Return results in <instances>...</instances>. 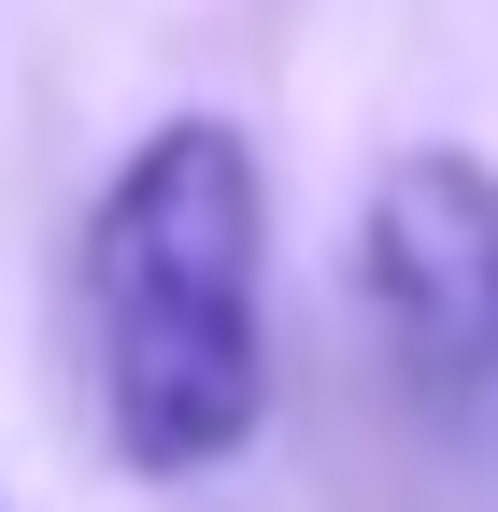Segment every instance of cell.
Returning a JSON list of instances; mask_svg holds the SVG:
<instances>
[{
  "label": "cell",
  "instance_id": "2",
  "mask_svg": "<svg viewBox=\"0 0 498 512\" xmlns=\"http://www.w3.org/2000/svg\"><path fill=\"white\" fill-rule=\"evenodd\" d=\"M356 299H370L413 399H484V370H498V171L470 143L385 157V185L356 214Z\"/></svg>",
  "mask_w": 498,
  "mask_h": 512
},
{
  "label": "cell",
  "instance_id": "1",
  "mask_svg": "<svg viewBox=\"0 0 498 512\" xmlns=\"http://www.w3.org/2000/svg\"><path fill=\"white\" fill-rule=\"evenodd\" d=\"M100 441L143 484H200L271 427V185L228 114H171L86 214Z\"/></svg>",
  "mask_w": 498,
  "mask_h": 512
}]
</instances>
